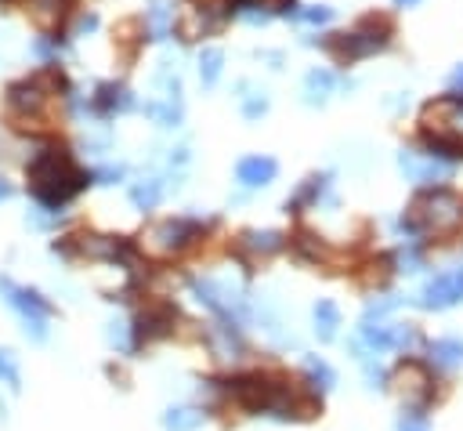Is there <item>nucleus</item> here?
Returning <instances> with one entry per match:
<instances>
[{
	"label": "nucleus",
	"mask_w": 463,
	"mask_h": 431,
	"mask_svg": "<svg viewBox=\"0 0 463 431\" xmlns=\"http://www.w3.org/2000/svg\"><path fill=\"white\" fill-rule=\"evenodd\" d=\"M431 363L438 370H456L463 363V341L459 337H442L431 344Z\"/></svg>",
	"instance_id": "15"
},
{
	"label": "nucleus",
	"mask_w": 463,
	"mask_h": 431,
	"mask_svg": "<svg viewBox=\"0 0 463 431\" xmlns=\"http://www.w3.org/2000/svg\"><path fill=\"white\" fill-rule=\"evenodd\" d=\"M304 88H307V102H323L330 95V88H333V73L312 69V73L304 76Z\"/></svg>",
	"instance_id": "24"
},
{
	"label": "nucleus",
	"mask_w": 463,
	"mask_h": 431,
	"mask_svg": "<svg viewBox=\"0 0 463 431\" xmlns=\"http://www.w3.org/2000/svg\"><path fill=\"white\" fill-rule=\"evenodd\" d=\"M398 431H431V427H428V420H423V413H406L398 420Z\"/></svg>",
	"instance_id": "29"
},
{
	"label": "nucleus",
	"mask_w": 463,
	"mask_h": 431,
	"mask_svg": "<svg viewBox=\"0 0 463 431\" xmlns=\"http://www.w3.org/2000/svg\"><path fill=\"white\" fill-rule=\"evenodd\" d=\"M0 294H4V301L19 312L26 337H33L36 344H44V341H48V316H51L55 308H51L41 294H36V290L19 287V283H15V280H8V276H0Z\"/></svg>",
	"instance_id": "5"
},
{
	"label": "nucleus",
	"mask_w": 463,
	"mask_h": 431,
	"mask_svg": "<svg viewBox=\"0 0 463 431\" xmlns=\"http://www.w3.org/2000/svg\"><path fill=\"white\" fill-rule=\"evenodd\" d=\"M398 167H402V174H406L409 181H416V185H435V181L452 178L456 160H445V156H438V152L406 149V152L398 156Z\"/></svg>",
	"instance_id": "7"
},
{
	"label": "nucleus",
	"mask_w": 463,
	"mask_h": 431,
	"mask_svg": "<svg viewBox=\"0 0 463 431\" xmlns=\"http://www.w3.org/2000/svg\"><path fill=\"white\" fill-rule=\"evenodd\" d=\"M423 127L431 138V152L445 156V160L463 152V95L431 102L423 109Z\"/></svg>",
	"instance_id": "4"
},
{
	"label": "nucleus",
	"mask_w": 463,
	"mask_h": 431,
	"mask_svg": "<svg viewBox=\"0 0 463 431\" xmlns=\"http://www.w3.org/2000/svg\"><path fill=\"white\" fill-rule=\"evenodd\" d=\"M304 373H307V381H312L315 391H330V388H337V373H333V366H330L326 359H319V356H304Z\"/></svg>",
	"instance_id": "18"
},
{
	"label": "nucleus",
	"mask_w": 463,
	"mask_h": 431,
	"mask_svg": "<svg viewBox=\"0 0 463 431\" xmlns=\"http://www.w3.org/2000/svg\"><path fill=\"white\" fill-rule=\"evenodd\" d=\"M276 160H268V156H247V160L236 167V174H239V181L247 185V189H257V185H268L276 178Z\"/></svg>",
	"instance_id": "13"
},
{
	"label": "nucleus",
	"mask_w": 463,
	"mask_h": 431,
	"mask_svg": "<svg viewBox=\"0 0 463 431\" xmlns=\"http://www.w3.org/2000/svg\"><path fill=\"white\" fill-rule=\"evenodd\" d=\"M398 8H413V4H420V0H395Z\"/></svg>",
	"instance_id": "37"
},
{
	"label": "nucleus",
	"mask_w": 463,
	"mask_h": 431,
	"mask_svg": "<svg viewBox=\"0 0 463 431\" xmlns=\"http://www.w3.org/2000/svg\"><path fill=\"white\" fill-rule=\"evenodd\" d=\"M145 22L152 29V41H167V36H171V4H167V0H152Z\"/></svg>",
	"instance_id": "22"
},
{
	"label": "nucleus",
	"mask_w": 463,
	"mask_h": 431,
	"mask_svg": "<svg viewBox=\"0 0 463 431\" xmlns=\"http://www.w3.org/2000/svg\"><path fill=\"white\" fill-rule=\"evenodd\" d=\"M0 200H11V185L4 178H0Z\"/></svg>",
	"instance_id": "35"
},
{
	"label": "nucleus",
	"mask_w": 463,
	"mask_h": 431,
	"mask_svg": "<svg viewBox=\"0 0 463 431\" xmlns=\"http://www.w3.org/2000/svg\"><path fill=\"white\" fill-rule=\"evenodd\" d=\"M200 424H203V410H196V406H171L163 413L167 431H196Z\"/></svg>",
	"instance_id": "17"
},
{
	"label": "nucleus",
	"mask_w": 463,
	"mask_h": 431,
	"mask_svg": "<svg viewBox=\"0 0 463 431\" xmlns=\"http://www.w3.org/2000/svg\"><path fill=\"white\" fill-rule=\"evenodd\" d=\"M398 384H402V406L406 413H420L431 403V373L420 363H406L398 370Z\"/></svg>",
	"instance_id": "10"
},
{
	"label": "nucleus",
	"mask_w": 463,
	"mask_h": 431,
	"mask_svg": "<svg viewBox=\"0 0 463 431\" xmlns=\"http://www.w3.org/2000/svg\"><path fill=\"white\" fill-rule=\"evenodd\" d=\"M283 236L279 232H243V240H239V247L243 250H250V254H261V258H268V254H279L283 250Z\"/></svg>",
	"instance_id": "16"
},
{
	"label": "nucleus",
	"mask_w": 463,
	"mask_h": 431,
	"mask_svg": "<svg viewBox=\"0 0 463 431\" xmlns=\"http://www.w3.org/2000/svg\"><path fill=\"white\" fill-rule=\"evenodd\" d=\"M264 109H268V98H264V95H261V98H250V102L243 105V112H247V116H261Z\"/></svg>",
	"instance_id": "33"
},
{
	"label": "nucleus",
	"mask_w": 463,
	"mask_h": 431,
	"mask_svg": "<svg viewBox=\"0 0 463 431\" xmlns=\"http://www.w3.org/2000/svg\"><path fill=\"white\" fill-rule=\"evenodd\" d=\"M463 301V268H452V272H442L435 276L428 287H423V297L420 304L431 308V312H442V308H452Z\"/></svg>",
	"instance_id": "9"
},
{
	"label": "nucleus",
	"mask_w": 463,
	"mask_h": 431,
	"mask_svg": "<svg viewBox=\"0 0 463 431\" xmlns=\"http://www.w3.org/2000/svg\"><path fill=\"white\" fill-rule=\"evenodd\" d=\"M398 265H402V272H420V254L416 250H402Z\"/></svg>",
	"instance_id": "32"
},
{
	"label": "nucleus",
	"mask_w": 463,
	"mask_h": 431,
	"mask_svg": "<svg viewBox=\"0 0 463 431\" xmlns=\"http://www.w3.org/2000/svg\"><path fill=\"white\" fill-rule=\"evenodd\" d=\"M203 232V221L196 218H174V221H160L156 228L148 232V247L156 254H178L185 250L192 240Z\"/></svg>",
	"instance_id": "8"
},
{
	"label": "nucleus",
	"mask_w": 463,
	"mask_h": 431,
	"mask_svg": "<svg viewBox=\"0 0 463 431\" xmlns=\"http://www.w3.org/2000/svg\"><path fill=\"white\" fill-rule=\"evenodd\" d=\"M337 327H340V308L333 301H319L315 304V334H319V341H333Z\"/></svg>",
	"instance_id": "20"
},
{
	"label": "nucleus",
	"mask_w": 463,
	"mask_h": 431,
	"mask_svg": "<svg viewBox=\"0 0 463 431\" xmlns=\"http://www.w3.org/2000/svg\"><path fill=\"white\" fill-rule=\"evenodd\" d=\"M449 88H452L456 95H463V65H459V69H452V76H449Z\"/></svg>",
	"instance_id": "34"
},
{
	"label": "nucleus",
	"mask_w": 463,
	"mask_h": 431,
	"mask_svg": "<svg viewBox=\"0 0 463 431\" xmlns=\"http://www.w3.org/2000/svg\"><path fill=\"white\" fill-rule=\"evenodd\" d=\"M95 26H98V19H95V15H84V19H80V29H95Z\"/></svg>",
	"instance_id": "36"
},
{
	"label": "nucleus",
	"mask_w": 463,
	"mask_h": 431,
	"mask_svg": "<svg viewBox=\"0 0 463 431\" xmlns=\"http://www.w3.org/2000/svg\"><path fill=\"white\" fill-rule=\"evenodd\" d=\"M160 196H163L160 178H148V181H138V185L131 189V204H134L138 211H152V207L160 204Z\"/></svg>",
	"instance_id": "21"
},
{
	"label": "nucleus",
	"mask_w": 463,
	"mask_h": 431,
	"mask_svg": "<svg viewBox=\"0 0 463 431\" xmlns=\"http://www.w3.org/2000/svg\"><path fill=\"white\" fill-rule=\"evenodd\" d=\"M131 105H134V98H131V91L120 88V84H102L98 95H95V109H98L102 116L124 112V109H131Z\"/></svg>",
	"instance_id": "14"
},
{
	"label": "nucleus",
	"mask_w": 463,
	"mask_h": 431,
	"mask_svg": "<svg viewBox=\"0 0 463 431\" xmlns=\"http://www.w3.org/2000/svg\"><path fill=\"white\" fill-rule=\"evenodd\" d=\"M300 19H304V22H330V19H333V8H307V12H300Z\"/></svg>",
	"instance_id": "30"
},
{
	"label": "nucleus",
	"mask_w": 463,
	"mask_h": 431,
	"mask_svg": "<svg viewBox=\"0 0 463 431\" xmlns=\"http://www.w3.org/2000/svg\"><path fill=\"white\" fill-rule=\"evenodd\" d=\"M323 189H326V178H312V181H307V185H304V189L297 192V200L290 204V211H297V207H304L307 200H315V196H319Z\"/></svg>",
	"instance_id": "27"
},
{
	"label": "nucleus",
	"mask_w": 463,
	"mask_h": 431,
	"mask_svg": "<svg viewBox=\"0 0 463 431\" xmlns=\"http://www.w3.org/2000/svg\"><path fill=\"white\" fill-rule=\"evenodd\" d=\"M221 62H224L221 48H203V55H200V76H203V84H207V88H214V84H217V76H221Z\"/></svg>",
	"instance_id": "25"
},
{
	"label": "nucleus",
	"mask_w": 463,
	"mask_h": 431,
	"mask_svg": "<svg viewBox=\"0 0 463 431\" xmlns=\"http://www.w3.org/2000/svg\"><path fill=\"white\" fill-rule=\"evenodd\" d=\"M463 225V200L449 189H435L428 196H416L409 214L398 221L402 232L409 236H442V232H452Z\"/></svg>",
	"instance_id": "3"
},
{
	"label": "nucleus",
	"mask_w": 463,
	"mask_h": 431,
	"mask_svg": "<svg viewBox=\"0 0 463 431\" xmlns=\"http://www.w3.org/2000/svg\"><path fill=\"white\" fill-rule=\"evenodd\" d=\"M44 88H41V81H22V84H15L11 91H8V105L15 109V112H22V116H29V112H41L44 109Z\"/></svg>",
	"instance_id": "12"
},
{
	"label": "nucleus",
	"mask_w": 463,
	"mask_h": 431,
	"mask_svg": "<svg viewBox=\"0 0 463 431\" xmlns=\"http://www.w3.org/2000/svg\"><path fill=\"white\" fill-rule=\"evenodd\" d=\"M228 391L254 417H272V420H307V417H315V403L297 399V391L279 377L247 373V377L231 381Z\"/></svg>",
	"instance_id": "1"
},
{
	"label": "nucleus",
	"mask_w": 463,
	"mask_h": 431,
	"mask_svg": "<svg viewBox=\"0 0 463 431\" xmlns=\"http://www.w3.org/2000/svg\"><path fill=\"white\" fill-rule=\"evenodd\" d=\"M58 4H62V0H33V8H36V19H41V22H55V15L62 12Z\"/></svg>",
	"instance_id": "28"
},
{
	"label": "nucleus",
	"mask_w": 463,
	"mask_h": 431,
	"mask_svg": "<svg viewBox=\"0 0 463 431\" xmlns=\"http://www.w3.org/2000/svg\"><path fill=\"white\" fill-rule=\"evenodd\" d=\"M127 334H131V327H127L124 319H112V323H109V330H105V337H109V344H112L116 351H124V356H127V351L134 348Z\"/></svg>",
	"instance_id": "26"
},
{
	"label": "nucleus",
	"mask_w": 463,
	"mask_h": 431,
	"mask_svg": "<svg viewBox=\"0 0 463 431\" xmlns=\"http://www.w3.org/2000/svg\"><path fill=\"white\" fill-rule=\"evenodd\" d=\"M145 109H148V116H152V120H156L160 127H178V120H181V102H178V95H163L160 102H148Z\"/></svg>",
	"instance_id": "19"
},
{
	"label": "nucleus",
	"mask_w": 463,
	"mask_h": 431,
	"mask_svg": "<svg viewBox=\"0 0 463 431\" xmlns=\"http://www.w3.org/2000/svg\"><path fill=\"white\" fill-rule=\"evenodd\" d=\"M171 327H174V308H171V304L145 308L141 319H138V327H134V337H138V341H156V337L171 334Z\"/></svg>",
	"instance_id": "11"
},
{
	"label": "nucleus",
	"mask_w": 463,
	"mask_h": 431,
	"mask_svg": "<svg viewBox=\"0 0 463 431\" xmlns=\"http://www.w3.org/2000/svg\"><path fill=\"white\" fill-rule=\"evenodd\" d=\"M373 19L362 26V29H355V33H337L333 41H326V48L340 58V62H352V58H362V55H373V51H383L388 48V26L383 29H376L373 33Z\"/></svg>",
	"instance_id": "6"
},
{
	"label": "nucleus",
	"mask_w": 463,
	"mask_h": 431,
	"mask_svg": "<svg viewBox=\"0 0 463 431\" xmlns=\"http://www.w3.org/2000/svg\"><path fill=\"white\" fill-rule=\"evenodd\" d=\"M95 178H98V185H112V181L124 178V167H102Z\"/></svg>",
	"instance_id": "31"
},
{
	"label": "nucleus",
	"mask_w": 463,
	"mask_h": 431,
	"mask_svg": "<svg viewBox=\"0 0 463 431\" xmlns=\"http://www.w3.org/2000/svg\"><path fill=\"white\" fill-rule=\"evenodd\" d=\"M0 384L8 391H22V366L11 348H0Z\"/></svg>",
	"instance_id": "23"
},
{
	"label": "nucleus",
	"mask_w": 463,
	"mask_h": 431,
	"mask_svg": "<svg viewBox=\"0 0 463 431\" xmlns=\"http://www.w3.org/2000/svg\"><path fill=\"white\" fill-rule=\"evenodd\" d=\"M87 185V174L72 164V156L62 149H44L36 152V160L29 164V189L41 200V207L58 211L62 204H69L76 192Z\"/></svg>",
	"instance_id": "2"
}]
</instances>
